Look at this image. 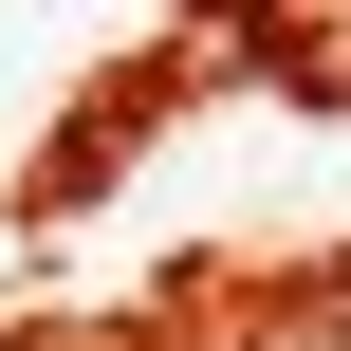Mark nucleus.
<instances>
[{
    "label": "nucleus",
    "mask_w": 351,
    "mask_h": 351,
    "mask_svg": "<svg viewBox=\"0 0 351 351\" xmlns=\"http://www.w3.org/2000/svg\"><path fill=\"white\" fill-rule=\"evenodd\" d=\"M241 351H351V278H315L296 315H259V333H241Z\"/></svg>",
    "instance_id": "nucleus-1"
}]
</instances>
